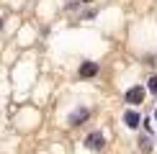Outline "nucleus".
I'll return each instance as SVG.
<instances>
[{"label":"nucleus","instance_id":"nucleus-2","mask_svg":"<svg viewBox=\"0 0 157 154\" xmlns=\"http://www.w3.org/2000/svg\"><path fill=\"white\" fill-rule=\"evenodd\" d=\"M103 144H106V139H103V134H101V131H93L88 139H85V146H88V149H93V152L103 149Z\"/></svg>","mask_w":157,"mask_h":154},{"label":"nucleus","instance_id":"nucleus-1","mask_svg":"<svg viewBox=\"0 0 157 154\" xmlns=\"http://www.w3.org/2000/svg\"><path fill=\"white\" fill-rule=\"evenodd\" d=\"M144 100V87L142 85H134L126 90V103H132V105H139V103Z\"/></svg>","mask_w":157,"mask_h":154},{"label":"nucleus","instance_id":"nucleus-8","mask_svg":"<svg viewBox=\"0 0 157 154\" xmlns=\"http://www.w3.org/2000/svg\"><path fill=\"white\" fill-rule=\"evenodd\" d=\"M0 26H3V18H0Z\"/></svg>","mask_w":157,"mask_h":154},{"label":"nucleus","instance_id":"nucleus-7","mask_svg":"<svg viewBox=\"0 0 157 154\" xmlns=\"http://www.w3.org/2000/svg\"><path fill=\"white\" fill-rule=\"evenodd\" d=\"M149 90H152V93L157 95V75H152V77H149Z\"/></svg>","mask_w":157,"mask_h":154},{"label":"nucleus","instance_id":"nucleus-5","mask_svg":"<svg viewBox=\"0 0 157 154\" xmlns=\"http://www.w3.org/2000/svg\"><path fill=\"white\" fill-rule=\"evenodd\" d=\"M139 113H136V111H126V113H124V123H126L129 128H136V126H139Z\"/></svg>","mask_w":157,"mask_h":154},{"label":"nucleus","instance_id":"nucleus-4","mask_svg":"<svg viewBox=\"0 0 157 154\" xmlns=\"http://www.w3.org/2000/svg\"><path fill=\"white\" fill-rule=\"evenodd\" d=\"M95 75H98V64H95V62L80 64V77H95Z\"/></svg>","mask_w":157,"mask_h":154},{"label":"nucleus","instance_id":"nucleus-6","mask_svg":"<svg viewBox=\"0 0 157 154\" xmlns=\"http://www.w3.org/2000/svg\"><path fill=\"white\" fill-rule=\"evenodd\" d=\"M139 149L142 152H152V141H149V136H142L139 139Z\"/></svg>","mask_w":157,"mask_h":154},{"label":"nucleus","instance_id":"nucleus-3","mask_svg":"<svg viewBox=\"0 0 157 154\" xmlns=\"http://www.w3.org/2000/svg\"><path fill=\"white\" fill-rule=\"evenodd\" d=\"M88 116H90L88 108H80V111H75L72 116H70V126H80L82 121H88Z\"/></svg>","mask_w":157,"mask_h":154}]
</instances>
